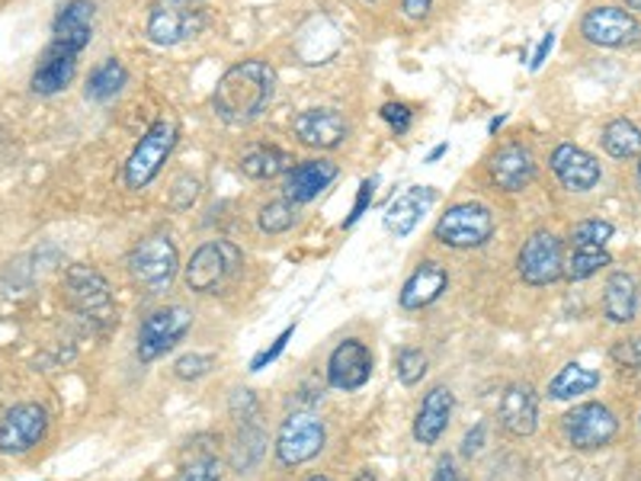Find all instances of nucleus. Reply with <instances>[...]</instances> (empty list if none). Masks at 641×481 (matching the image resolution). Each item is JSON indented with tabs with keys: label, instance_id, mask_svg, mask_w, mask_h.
<instances>
[{
	"label": "nucleus",
	"instance_id": "obj_1",
	"mask_svg": "<svg viewBox=\"0 0 641 481\" xmlns=\"http://www.w3.org/2000/svg\"><path fill=\"white\" fill-rule=\"evenodd\" d=\"M276 71L263 59H247L231 64L213 93V106L218 120L228 125L254 122L273 100Z\"/></svg>",
	"mask_w": 641,
	"mask_h": 481
},
{
	"label": "nucleus",
	"instance_id": "obj_2",
	"mask_svg": "<svg viewBox=\"0 0 641 481\" xmlns=\"http://www.w3.org/2000/svg\"><path fill=\"white\" fill-rule=\"evenodd\" d=\"M177 139H180V125L177 120H157L142 135V142L135 145V151L128 154L125 161V186L128 190H145L148 183L161 174V167L167 164L170 151L177 149Z\"/></svg>",
	"mask_w": 641,
	"mask_h": 481
},
{
	"label": "nucleus",
	"instance_id": "obj_3",
	"mask_svg": "<svg viewBox=\"0 0 641 481\" xmlns=\"http://www.w3.org/2000/svg\"><path fill=\"white\" fill-rule=\"evenodd\" d=\"M241 267V250L231 240H206L184 267V283L189 293L213 296Z\"/></svg>",
	"mask_w": 641,
	"mask_h": 481
},
{
	"label": "nucleus",
	"instance_id": "obj_4",
	"mask_svg": "<svg viewBox=\"0 0 641 481\" xmlns=\"http://www.w3.org/2000/svg\"><path fill=\"white\" fill-rule=\"evenodd\" d=\"M180 270V254L170 235H148L142 238L132 254H128V273L138 286L152 289V293H164L174 276Z\"/></svg>",
	"mask_w": 641,
	"mask_h": 481
},
{
	"label": "nucleus",
	"instance_id": "obj_5",
	"mask_svg": "<svg viewBox=\"0 0 641 481\" xmlns=\"http://www.w3.org/2000/svg\"><path fill=\"white\" fill-rule=\"evenodd\" d=\"M62 293L68 308L77 311L81 318L113 321V289H110L106 276L96 270V267L71 264V267L64 270Z\"/></svg>",
	"mask_w": 641,
	"mask_h": 481
},
{
	"label": "nucleus",
	"instance_id": "obj_6",
	"mask_svg": "<svg viewBox=\"0 0 641 481\" xmlns=\"http://www.w3.org/2000/svg\"><path fill=\"white\" fill-rule=\"evenodd\" d=\"M324 443H328L324 421L311 411H296L282 421L279 433H276V459L286 469H296V465L311 462L318 452L324 450Z\"/></svg>",
	"mask_w": 641,
	"mask_h": 481
},
{
	"label": "nucleus",
	"instance_id": "obj_7",
	"mask_svg": "<svg viewBox=\"0 0 641 481\" xmlns=\"http://www.w3.org/2000/svg\"><path fill=\"white\" fill-rule=\"evenodd\" d=\"M433 235L440 244H446L453 250L482 247L494 235V212L488 206H482V203H456L436 222Z\"/></svg>",
	"mask_w": 641,
	"mask_h": 481
},
{
	"label": "nucleus",
	"instance_id": "obj_8",
	"mask_svg": "<svg viewBox=\"0 0 641 481\" xmlns=\"http://www.w3.org/2000/svg\"><path fill=\"white\" fill-rule=\"evenodd\" d=\"M189 328H193V311L184 305H167L152 311L138 328V360H161L184 340Z\"/></svg>",
	"mask_w": 641,
	"mask_h": 481
},
{
	"label": "nucleus",
	"instance_id": "obj_9",
	"mask_svg": "<svg viewBox=\"0 0 641 481\" xmlns=\"http://www.w3.org/2000/svg\"><path fill=\"white\" fill-rule=\"evenodd\" d=\"M565 437L580 452L607 450L619 437V418L603 401H583L565 415Z\"/></svg>",
	"mask_w": 641,
	"mask_h": 481
},
{
	"label": "nucleus",
	"instance_id": "obj_10",
	"mask_svg": "<svg viewBox=\"0 0 641 481\" xmlns=\"http://www.w3.org/2000/svg\"><path fill=\"white\" fill-rule=\"evenodd\" d=\"M519 276L529 286H551L565 276V247L561 238L551 232H536L519 247L517 257Z\"/></svg>",
	"mask_w": 641,
	"mask_h": 481
},
{
	"label": "nucleus",
	"instance_id": "obj_11",
	"mask_svg": "<svg viewBox=\"0 0 641 481\" xmlns=\"http://www.w3.org/2000/svg\"><path fill=\"white\" fill-rule=\"evenodd\" d=\"M49 430V411L35 401H23L13 405L0 415V452L3 456H23L32 447H39V440Z\"/></svg>",
	"mask_w": 641,
	"mask_h": 481
},
{
	"label": "nucleus",
	"instance_id": "obj_12",
	"mask_svg": "<svg viewBox=\"0 0 641 481\" xmlns=\"http://www.w3.org/2000/svg\"><path fill=\"white\" fill-rule=\"evenodd\" d=\"M206 27L203 13L186 0H157L148 13V39L154 45H180Z\"/></svg>",
	"mask_w": 641,
	"mask_h": 481
},
{
	"label": "nucleus",
	"instance_id": "obj_13",
	"mask_svg": "<svg viewBox=\"0 0 641 481\" xmlns=\"http://www.w3.org/2000/svg\"><path fill=\"white\" fill-rule=\"evenodd\" d=\"M580 35L600 49H622L639 39V23L622 7H593L580 20Z\"/></svg>",
	"mask_w": 641,
	"mask_h": 481
},
{
	"label": "nucleus",
	"instance_id": "obj_14",
	"mask_svg": "<svg viewBox=\"0 0 641 481\" xmlns=\"http://www.w3.org/2000/svg\"><path fill=\"white\" fill-rule=\"evenodd\" d=\"M372 350H369L363 340L356 337H347L334 347V354L328 357V382L337 391H356L363 389L372 376Z\"/></svg>",
	"mask_w": 641,
	"mask_h": 481
},
{
	"label": "nucleus",
	"instance_id": "obj_15",
	"mask_svg": "<svg viewBox=\"0 0 641 481\" xmlns=\"http://www.w3.org/2000/svg\"><path fill=\"white\" fill-rule=\"evenodd\" d=\"M497 421L510 437H533L539 427V395L529 382H514L500 395L497 405Z\"/></svg>",
	"mask_w": 641,
	"mask_h": 481
},
{
	"label": "nucleus",
	"instance_id": "obj_16",
	"mask_svg": "<svg viewBox=\"0 0 641 481\" xmlns=\"http://www.w3.org/2000/svg\"><path fill=\"white\" fill-rule=\"evenodd\" d=\"M549 164L551 171H555V177L561 181V186L571 190V193H587L603 177L600 161L590 151L578 149V145H558V149L551 151Z\"/></svg>",
	"mask_w": 641,
	"mask_h": 481
},
{
	"label": "nucleus",
	"instance_id": "obj_17",
	"mask_svg": "<svg viewBox=\"0 0 641 481\" xmlns=\"http://www.w3.org/2000/svg\"><path fill=\"white\" fill-rule=\"evenodd\" d=\"M440 199V190L436 186H411V190H404L401 196L392 199V206L385 212V228H389V235H397V238H407L417 225H421V218L427 215L430 206Z\"/></svg>",
	"mask_w": 641,
	"mask_h": 481
},
{
	"label": "nucleus",
	"instance_id": "obj_18",
	"mask_svg": "<svg viewBox=\"0 0 641 481\" xmlns=\"http://www.w3.org/2000/svg\"><path fill=\"white\" fill-rule=\"evenodd\" d=\"M446 286H449L446 267L436 264V260H424V264H417V270L404 279L397 301H401L404 311H421V308H430L433 301L440 299L446 293Z\"/></svg>",
	"mask_w": 641,
	"mask_h": 481
},
{
	"label": "nucleus",
	"instance_id": "obj_19",
	"mask_svg": "<svg viewBox=\"0 0 641 481\" xmlns=\"http://www.w3.org/2000/svg\"><path fill=\"white\" fill-rule=\"evenodd\" d=\"M296 139L308 149H337L347 139V120L337 110H306L292 122Z\"/></svg>",
	"mask_w": 641,
	"mask_h": 481
},
{
	"label": "nucleus",
	"instance_id": "obj_20",
	"mask_svg": "<svg viewBox=\"0 0 641 481\" xmlns=\"http://www.w3.org/2000/svg\"><path fill=\"white\" fill-rule=\"evenodd\" d=\"M536 177V154L526 145H504L500 151H494L490 157V181L497 183L507 193H519L526 190Z\"/></svg>",
	"mask_w": 641,
	"mask_h": 481
},
{
	"label": "nucleus",
	"instance_id": "obj_21",
	"mask_svg": "<svg viewBox=\"0 0 641 481\" xmlns=\"http://www.w3.org/2000/svg\"><path fill=\"white\" fill-rule=\"evenodd\" d=\"M453 411H456L453 391L446 389V386H433V389L424 395L421 408H417V418H414V440L424 443V447H433V443L446 433Z\"/></svg>",
	"mask_w": 641,
	"mask_h": 481
},
{
	"label": "nucleus",
	"instance_id": "obj_22",
	"mask_svg": "<svg viewBox=\"0 0 641 481\" xmlns=\"http://www.w3.org/2000/svg\"><path fill=\"white\" fill-rule=\"evenodd\" d=\"M337 174H340V171H337L334 161H324V157L302 161V164H296V167L286 174L282 193H286V199H292L296 206H299V203H311L314 196H321V193L337 181Z\"/></svg>",
	"mask_w": 641,
	"mask_h": 481
},
{
	"label": "nucleus",
	"instance_id": "obj_23",
	"mask_svg": "<svg viewBox=\"0 0 641 481\" xmlns=\"http://www.w3.org/2000/svg\"><path fill=\"white\" fill-rule=\"evenodd\" d=\"M52 42L62 45V49H71V52H84L91 45L93 39V3L91 0H71L64 3L52 23Z\"/></svg>",
	"mask_w": 641,
	"mask_h": 481
},
{
	"label": "nucleus",
	"instance_id": "obj_24",
	"mask_svg": "<svg viewBox=\"0 0 641 481\" xmlns=\"http://www.w3.org/2000/svg\"><path fill=\"white\" fill-rule=\"evenodd\" d=\"M74 71H77V52L62 49V45L52 42V45L45 49L42 61H39L35 74H32L30 88L39 93V96H52V93L64 91V88L71 84Z\"/></svg>",
	"mask_w": 641,
	"mask_h": 481
},
{
	"label": "nucleus",
	"instance_id": "obj_25",
	"mask_svg": "<svg viewBox=\"0 0 641 481\" xmlns=\"http://www.w3.org/2000/svg\"><path fill=\"white\" fill-rule=\"evenodd\" d=\"M603 315L612 325H629L639 315V276L626 270H612L603 289Z\"/></svg>",
	"mask_w": 641,
	"mask_h": 481
},
{
	"label": "nucleus",
	"instance_id": "obj_26",
	"mask_svg": "<svg viewBox=\"0 0 641 481\" xmlns=\"http://www.w3.org/2000/svg\"><path fill=\"white\" fill-rule=\"evenodd\" d=\"M296 167V157L289 151L270 149V145H257L241 157V174L250 181H273L282 177Z\"/></svg>",
	"mask_w": 641,
	"mask_h": 481
},
{
	"label": "nucleus",
	"instance_id": "obj_27",
	"mask_svg": "<svg viewBox=\"0 0 641 481\" xmlns=\"http://www.w3.org/2000/svg\"><path fill=\"white\" fill-rule=\"evenodd\" d=\"M600 386V372L597 369H587L580 362H568L565 369H558V376L549 382V398L551 401H571L578 395H587Z\"/></svg>",
	"mask_w": 641,
	"mask_h": 481
},
{
	"label": "nucleus",
	"instance_id": "obj_28",
	"mask_svg": "<svg viewBox=\"0 0 641 481\" xmlns=\"http://www.w3.org/2000/svg\"><path fill=\"white\" fill-rule=\"evenodd\" d=\"M267 456V433L254 423H241L235 443H231V469L235 472H250L257 462Z\"/></svg>",
	"mask_w": 641,
	"mask_h": 481
},
{
	"label": "nucleus",
	"instance_id": "obj_29",
	"mask_svg": "<svg viewBox=\"0 0 641 481\" xmlns=\"http://www.w3.org/2000/svg\"><path fill=\"white\" fill-rule=\"evenodd\" d=\"M610 264L612 257L607 247H600V244H575L571 257L565 260V279L583 283V279L597 276V273L603 270V267H610Z\"/></svg>",
	"mask_w": 641,
	"mask_h": 481
},
{
	"label": "nucleus",
	"instance_id": "obj_30",
	"mask_svg": "<svg viewBox=\"0 0 641 481\" xmlns=\"http://www.w3.org/2000/svg\"><path fill=\"white\" fill-rule=\"evenodd\" d=\"M125 81H128V74H125L123 61L106 59L103 64H96L93 74L87 78V100L106 103V100H113L116 93L123 91Z\"/></svg>",
	"mask_w": 641,
	"mask_h": 481
},
{
	"label": "nucleus",
	"instance_id": "obj_31",
	"mask_svg": "<svg viewBox=\"0 0 641 481\" xmlns=\"http://www.w3.org/2000/svg\"><path fill=\"white\" fill-rule=\"evenodd\" d=\"M603 149L619 161H629V157H641V129L629 120H612L603 129Z\"/></svg>",
	"mask_w": 641,
	"mask_h": 481
},
{
	"label": "nucleus",
	"instance_id": "obj_32",
	"mask_svg": "<svg viewBox=\"0 0 641 481\" xmlns=\"http://www.w3.org/2000/svg\"><path fill=\"white\" fill-rule=\"evenodd\" d=\"M299 212H296V203L292 199H276V203H267L260 215H257V225L263 235H282L296 225Z\"/></svg>",
	"mask_w": 641,
	"mask_h": 481
},
{
	"label": "nucleus",
	"instance_id": "obj_33",
	"mask_svg": "<svg viewBox=\"0 0 641 481\" xmlns=\"http://www.w3.org/2000/svg\"><path fill=\"white\" fill-rule=\"evenodd\" d=\"M395 369L397 379H401L404 386H417V382L427 376V354L417 350V347H401L395 357Z\"/></svg>",
	"mask_w": 641,
	"mask_h": 481
},
{
	"label": "nucleus",
	"instance_id": "obj_34",
	"mask_svg": "<svg viewBox=\"0 0 641 481\" xmlns=\"http://www.w3.org/2000/svg\"><path fill=\"white\" fill-rule=\"evenodd\" d=\"M213 366L215 357H209V354H186V357L174 362V376H177L180 382H196V379L209 376Z\"/></svg>",
	"mask_w": 641,
	"mask_h": 481
},
{
	"label": "nucleus",
	"instance_id": "obj_35",
	"mask_svg": "<svg viewBox=\"0 0 641 481\" xmlns=\"http://www.w3.org/2000/svg\"><path fill=\"white\" fill-rule=\"evenodd\" d=\"M612 232H616V228H612L610 222H603V218H587V222L575 225L571 238H575V244H600V247H607Z\"/></svg>",
	"mask_w": 641,
	"mask_h": 481
},
{
	"label": "nucleus",
	"instance_id": "obj_36",
	"mask_svg": "<svg viewBox=\"0 0 641 481\" xmlns=\"http://www.w3.org/2000/svg\"><path fill=\"white\" fill-rule=\"evenodd\" d=\"M177 481H221V465L215 456H199V459L186 462Z\"/></svg>",
	"mask_w": 641,
	"mask_h": 481
},
{
	"label": "nucleus",
	"instance_id": "obj_37",
	"mask_svg": "<svg viewBox=\"0 0 641 481\" xmlns=\"http://www.w3.org/2000/svg\"><path fill=\"white\" fill-rule=\"evenodd\" d=\"M231 418L238 423H254V418H257V398H254V391L235 389V395H231Z\"/></svg>",
	"mask_w": 641,
	"mask_h": 481
},
{
	"label": "nucleus",
	"instance_id": "obj_38",
	"mask_svg": "<svg viewBox=\"0 0 641 481\" xmlns=\"http://www.w3.org/2000/svg\"><path fill=\"white\" fill-rule=\"evenodd\" d=\"M292 334H296V325H289L286 331L279 334V337H276V340H273V347H267V350H260V354H257V357L250 360V372H260V369H267V362H273L276 357H279V354L286 350V344L292 340Z\"/></svg>",
	"mask_w": 641,
	"mask_h": 481
},
{
	"label": "nucleus",
	"instance_id": "obj_39",
	"mask_svg": "<svg viewBox=\"0 0 641 481\" xmlns=\"http://www.w3.org/2000/svg\"><path fill=\"white\" fill-rule=\"evenodd\" d=\"M379 116L392 125V132H395V135H404V132L411 129V110H407L404 103H385Z\"/></svg>",
	"mask_w": 641,
	"mask_h": 481
},
{
	"label": "nucleus",
	"instance_id": "obj_40",
	"mask_svg": "<svg viewBox=\"0 0 641 481\" xmlns=\"http://www.w3.org/2000/svg\"><path fill=\"white\" fill-rule=\"evenodd\" d=\"M375 177L372 181H363L360 183V196H356V206H353V212L347 215V222H343V228H353L360 218H363V212L369 209V203H372V196H375Z\"/></svg>",
	"mask_w": 641,
	"mask_h": 481
},
{
	"label": "nucleus",
	"instance_id": "obj_41",
	"mask_svg": "<svg viewBox=\"0 0 641 481\" xmlns=\"http://www.w3.org/2000/svg\"><path fill=\"white\" fill-rule=\"evenodd\" d=\"M485 450V423H478V427H472L468 433H465V440H462V456H478V452Z\"/></svg>",
	"mask_w": 641,
	"mask_h": 481
},
{
	"label": "nucleus",
	"instance_id": "obj_42",
	"mask_svg": "<svg viewBox=\"0 0 641 481\" xmlns=\"http://www.w3.org/2000/svg\"><path fill=\"white\" fill-rule=\"evenodd\" d=\"M433 481H465L462 479V472H458V465H456V459H453V456H443V459L436 462Z\"/></svg>",
	"mask_w": 641,
	"mask_h": 481
},
{
	"label": "nucleus",
	"instance_id": "obj_43",
	"mask_svg": "<svg viewBox=\"0 0 641 481\" xmlns=\"http://www.w3.org/2000/svg\"><path fill=\"white\" fill-rule=\"evenodd\" d=\"M612 357L619 362H626V366H641L639 357V347H635V340H622L616 350H612Z\"/></svg>",
	"mask_w": 641,
	"mask_h": 481
},
{
	"label": "nucleus",
	"instance_id": "obj_44",
	"mask_svg": "<svg viewBox=\"0 0 641 481\" xmlns=\"http://www.w3.org/2000/svg\"><path fill=\"white\" fill-rule=\"evenodd\" d=\"M430 7H433V0H401V10H404L407 20H424Z\"/></svg>",
	"mask_w": 641,
	"mask_h": 481
},
{
	"label": "nucleus",
	"instance_id": "obj_45",
	"mask_svg": "<svg viewBox=\"0 0 641 481\" xmlns=\"http://www.w3.org/2000/svg\"><path fill=\"white\" fill-rule=\"evenodd\" d=\"M551 45H555V32H546V35H542V42H539V49H536V55H533V61H529V68H533V71H539V68L546 64Z\"/></svg>",
	"mask_w": 641,
	"mask_h": 481
},
{
	"label": "nucleus",
	"instance_id": "obj_46",
	"mask_svg": "<svg viewBox=\"0 0 641 481\" xmlns=\"http://www.w3.org/2000/svg\"><path fill=\"white\" fill-rule=\"evenodd\" d=\"M353 481H379V479H375V472H372V469H360Z\"/></svg>",
	"mask_w": 641,
	"mask_h": 481
},
{
	"label": "nucleus",
	"instance_id": "obj_47",
	"mask_svg": "<svg viewBox=\"0 0 641 481\" xmlns=\"http://www.w3.org/2000/svg\"><path fill=\"white\" fill-rule=\"evenodd\" d=\"M446 151H449V145H436V149L430 151V157H427V161H440V157H443V154H446Z\"/></svg>",
	"mask_w": 641,
	"mask_h": 481
},
{
	"label": "nucleus",
	"instance_id": "obj_48",
	"mask_svg": "<svg viewBox=\"0 0 641 481\" xmlns=\"http://www.w3.org/2000/svg\"><path fill=\"white\" fill-rule=\"evenodd\" d=\"M504 122H507V116H494V120H490V135H494V132H497V129H500V125H504Z\"/></svg>",
	"mask_w": 641,
	"mask_h": 481
},
{
	"label": "nucleus",
	"instance_id": "obj_49",
	"mask_svg": "<svg viewBox=\"0 0 641 481\" xmlns=\"http://www.w3.org/2000/svg\"><path fill=\"white\" fill-rule=\"evenodd\" d=\"M626 3H629V10H639L641 13V0H626Z\"/></svg>",
	"mask_w": 641,
	"mask_h": 481
},
{
	"label": "nucleus",
	"instance_id": "obj_50",
	"mask_svg": "<svg viewBox=\"0 0 641 481\" xmlns=\"http://www.w3.org/2000/svg\"><path fill=\"white\" fill-rule=\"evenodd\" d=\"M308 481H331V479H328V475H311Z\"/></svg>",
	"mask_w": 641,
	"mask_h": 481
},
{
	"label": "nucleus",
	"instance_id": "obj_51",
	"mask_svg": "<svg viewBox=\"0 0 641 481\" xmlns=\"http://www.w3.org/2000/svg\"><path fill=\"white\" fill-rule=\"evenodd\" d=\"M639 181H641V161H639Z\"/></svg>",
	"mask_w": 641,
	"mask_h": 481
},
{
	"label": "nucleus",
	"instance_id": "obj_52",
	"mask_svg": "<svg viewBox=\"0 0 641 481\" xmlns=\"http://www.w3.org/2000/svg\"><path fill=\"white\" fill-rule=\"evenodd\" d=\"M186 3H193V0H186Z\"/></svg>",
	"mask_w": 641,
	"mask_h": 481
},
{
	"label": "nucleus",
	"instance_id": "obj_53",
	"mask_svg": "<svg viewBox=\"0 0 641 481\" xmlns=\"http://www.w3.org/2000/svg\"><path fill=\"white\" fill-rule=\"evenodd\" d=\"M366 3H372V0H366Z\"/></svg>",
	"mask_w": 641,
	"mask_h": 481
}]
</instances>
